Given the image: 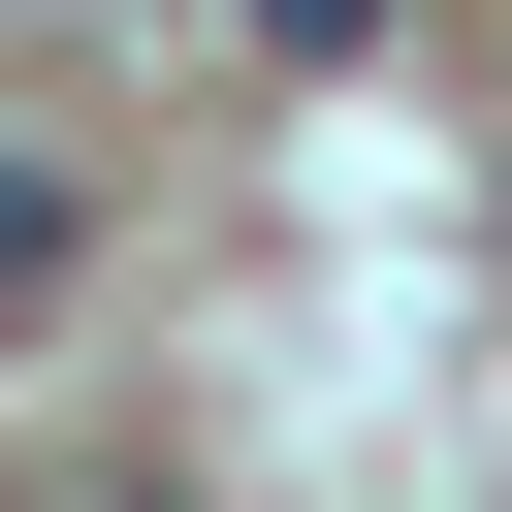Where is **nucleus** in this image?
Instances as JSON below:
<instances>
[{
	"instance_id": "f257e3e1",
	"label": "nucleus",
	"mask_w": 512,
	"mask_h": 512,
	"mask_svg": "<svg viewBox=\"0 0 512 512\" xmlns=\"http://www.w3.org/2000/svg\"><path fill=\"white\" fill-rule=\"evenodd\" d=\"M64 256H96V192H64V160H32V128H0V320H32V288H64Z\"/></svg>"
},
{
	"instance_id": "f03ea898",
	"label": "nucleus",
	"mask_w": 512,
	"mask_h": 512,
	"mask_svg": "<svg viewBox=\"0 0 512 512\" xmlns=\"http://www.w3.org/2000/svg\"><path fill=\"white\" fill-rule=\"evenodd\" d=\"M256 32H288V64H352V32H384V0H256Z\"/></svg>"
}]
</instances>
